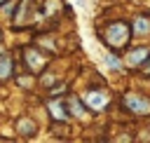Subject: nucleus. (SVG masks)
Wrapping results in <instances>:
<instances>
[{
    "label": "nucleus",
    "mask_w": 150,
    "mask_h": 143,
    "mask_svg": "<svg viewBox=\"0 0 150 143\" xmlns=\"http://www.w3.org/2000/svg\"><path fill=\"white\" fill-rule=\"evenodd\" d=\"M127 40H129V26H127V23L117 21V23L108 26V30H105V42H108V45H112V47L117 49V47H124Z\"/></svg>",
    "instance_id": "f257e3e1"
},
{
    "label": "nucleus",
    "mask_w": 150,
    "mask_h": 143,
    "mask_svg": "<svg viewBox=\"0 0 150 143\" xmlns=\"http://www.w3.org/2000/svg\"><path fill=\"white\" fill-rule=\"evenodd\" d=\"M122 103H124V108H127V110H131V115H138V117L150 115V98H145V96L127 94V96L122 98Z\"/></svg>",
    "instance_id": "f03ea898"
},
{
    "label": "nucleus",
    "mask_w": 150,
    "mask_h": 143,
    "mask_svg": "<svg viewBox=\"0 0 150 143\" xmlns=\"http://www.w3.org/2000/svg\"><path fill=\"white\" fill-rule=\"evenodd\" d=\"M23 56H26V66H28L30 70H35V73H38V70H42V68H45V63H47V61L42 59V54H38L35 49H26V52H23Z\"/></svg>",
    "instance_id": "7ed1b4c3"
},
{
    "label": "nucleus",
    "mask_w": 150,
    "mask_h": 143,
    "mask_svg": "<svg viewBox=\"0 0 150 143\" xmlns=\"http://www.w3.org/2000/svg\"><path fill=\"white\" fill-rule=\"evenodd\" d=\"M145 59H150V49H148V47H141V49H134V52H129V56H127V63H129V66H141Z\"/></svg>",
    "instance_id": "20e7f679"
},
{
    "label": "nucleus",
    "mask_w": 150,
    "mask_h": 143,
    "mask_svg": "<svg viewBox=\"0 0 150 143\" xmlns=\"http://www.w3.org/2000/svg\"><path fill=\"white\" fill-rule=\"evenodd\" d=\"M105 101H108V98H105L103 94H89V96H87V103H89L91 108H96V110H98V108H103V105H105Z\"/></svg>",
    "instance_id": "39448f33"
},
{
    "label": "nucleus",
    "mask_w": 150,
    "mask_h": 143,
    "mask_svg": "<svg viewBox=\"0 0 150 143\" xmlns=\"http://www.w3.org/2000/svg\"><path fill=\"white\" fill-rule=\"evenodd\" d=\"M9 73H12V61H9V56H0V80L9 77Z\"/></svg>",
    "instance_id": "423d86ee"
},
{
    "label": "nucleus",
    "mask_w": 150,
    "mask_h": 143,
    "mask_svg": "<svg viewBox=\"0 0 150 143\" xmlns=\"http://www.w3.org/2000/svg\"><path fill=\"white\" fill-rule=\"evenodd\" d=\"M134 30H136V33H148V30H150V19H148V16L136 19V21H134Z\"/></svg>",
    "instance_id": "0eeeda50"
},
{
    "label": "nucleus",
    "mask_w": 150,
    "mask_h": 143,
    "mask_svg": "<svg viewBox=\"0 0 150 143\" xmlns=\"http://www.w3.org/2000/svg\"><path fill=\"white\" fill-rule=\"evenodd\" d=\"M49 110H52V115H54L56 120H63V117H66V115H63V108L56 105V103H49Z\"/></svg>",
    "instance_id": "6e6552de"
},
{
    "label": "nucleus",
    "mask_w": 150,
    "mask_h": 143,
    "mask_svg": "<svg viewBox=\"0 0 150 143\" xmlns=\"http://www.w3.org/2000/svg\"><path fill=\"white\" fill-rule=\"evenodd\" d=\"M19 129L26 131V136H33V134H35V127H33L30 122H19Z\"/></svg>",
    "instance_id": "1a4fd4ad"
},
{
    "label": "nucleus",
    "mask_w": 150,
    "mask_h": 143,
    "mask_svg": "<svg viewBox=\"0 0 150 143\" xmlns=\"http://www.w3.org/2000/svg\"><path fill=\"white\" fill-rule=\"evenodd\" d=\"M108 63H110V66H112V68H120V61H117V59H115V56H108Z\"/></svg>",
    "instance_id": "9d476101"
},
{
    "label": "nucleus",
    "mask_w": 150,
    "mask_h": 143,
    "mask_svg": "<svg viewBox=\"0 0 150 143\" xmlns=\"http://www.w3.org/2000/svg\"><path fill=\"white\" fill-rule=\"evenodd\" d=\"M145 73H148V75H150V63H148V66H145Z\"/></svg>",
    "instance_id": "9b49d317"
},
{
    "label": "nucleus",
    "mask_w": 150,
    "mask_h": 143,
    "mask_svg": "<svg viewBox=\"0 0 150 143\" xmlns=\"http://www.w3.org/2000/svg\"><path fill=\"white\" fill-rule=\"evenodd\" d=\"M0 40H2V33H0Z\"/></svg>",
    "instance_id": "f8f14e48"
}]
</instances>
